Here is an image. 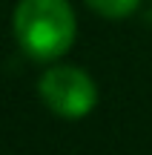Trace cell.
<instances>
[{"mask_svg":"<svg viewBox=\"0 0 152 155\" xmlns=\"http://www.w3.org/2000/svg\"><path fill=\"white\" fill-rule=\"evenodd\" d=\"M78 23L69 0H20L15 9V38L32 61L49 63L75 43Z\"/></svg>","mask_w":152,"mask_h":155,"instance_id":"obj_1","label":"cell"},{"mask_svg":"<svg viewBox=\"0 0 152 155\" xmlns=\"http://www.w3.org/2000/svg\"><path fill=\"white\" fill-rule=\"evenodd\" d=\"M43 104L60 118H83L98 104V86L78 66H52L37 83Z\"/></svg>","mask_w":152,"mask_h":155,"instance_id":"obj_2","label":"cell"},{"mask_svg":"<svg viewBox=\"0 0 152 155\" xmlns=\"http://www.w3.org/2000/svg\"><path fill=\"white\" fill-rule=\"evenodd\" d=\"M86 3L103 17H126L138 9L141 0H86Z\"/></svg>","mask_w":152,"mask_h":155,"instance_id":"obj_3","label":"cell"}]
</instances>
